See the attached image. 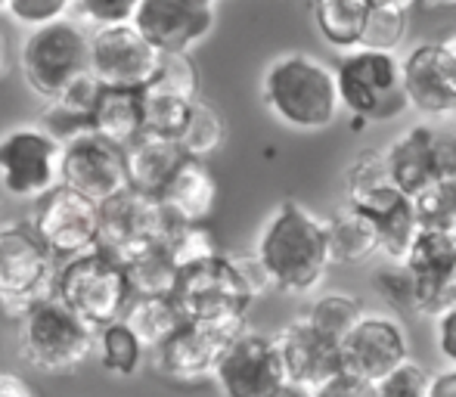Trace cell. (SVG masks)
Here are the masks:
<instances>
[{
	"label": "cell",
	"instance_id": "6da1fadb",
	"mask_svg": "<svg viewBox=\"0 0 456 397\" xmlns=\"http://www.w3.org/2000/svg\"><path fill=\"white\" fill-rule=\"evenodd\" d=\"M252 255L265 267L271 289L289 296L314 292L332 264L323 221L295 198L276 205V211L261 227Z\"/></svg>",
	"mask_w": 456,
	"mask_h": 397
},
{
	"label": "cell",
	"instance_id": "7a4b0ae2",
	"mask_svg": "<svg viewBox=\"0 0 456 397\" xmlns=\"http://www.w3.org/2000/svg\"><path fill=\"white\" fill-rule=\"evenodd\" d=\"M261 97L276 121L295 131H326L342 112L336 72L311 53H282L265 69Z\"/></svg>",
	"mask_w": 456,
	"mask_h": 397
},
{
	"label": "cell",
	"instance_id": "3957f363",
	"mask_svg": "<svg viewBox=\"0 0 456 397\" xmlns=\"http://www.w3.org/2000/svg\"><path fill=\"white\" fill-rule=\"evenodd\" d=\"M16 338L19 354L31 369L60 376L78 369L91 357L96 329L50 292L16 317Z\"/></svg>",
	"mask_w": 456,
	"mask_h": 397
},
{
	"label": "cell",
	"instance_id": "277c9868",
	"mask_svg": "<svg viewBox=\"0 0 456 397\" xmlns=\"http://www.w3.org/2000/svg\"><path fill=\"white\" fill-rule=\"evenodd\" d=\"M171 298L186 323L217 326V329L233 332L246 329L248 307L255 301L233 255L224 252L181 267Z\"/></svg>",
	"mask_w": 456,
	"mask_h": 397
},
{
	"label": "cell",
	"instance_id": "5b68a950",
	"mask_svg": "<svg viewBox=\"0 0 456 397\" xmlns=\"http://www.w3.org/2000/svg\"><path fill=\"white\" fill-rule=\"evenodd\" d=\"M336 87L338 102L363 125H382L395 121L410 109L403 93L401 60L388 50H345L336 62Z\"/></svg>",
	"mask_w": 456,
	"mask_h": 397
},
{
	"label": "cell",
	"instance_id": "8992f818",
	"mask_svg": "<svg viewBox=\"0 0 456 397\" xmlns=\"http://www.w3.org/2000/svg\"><path fill=\"white\" fill-rule=\"evenodd\" d=\"M53 296L62 298L85 323L94 329L115 323L131 301V283H127L125 264L102 248H94L78 258L60 261L53 280Z\"/></svg>",
	"mask_w": 456,
	"mask_h": 397
},
{
	"label": "cell",
	"instance_id": "52a82bcc",
	"mask_svg": "<svg viewBox=\"0 0 456 397\" xmlns=\"http://www.w3.org/2000/svg\"><path fill=\"white\" fill-rule=\"evenodd\" d=\"M62 183V140L47 127L16 125L0 134V193L31 202Z\"/></svg>",
	"mask_w": 456,
	"mask_h": 397
},
{
	"label": "cell",
	"instance_id": "ba28073f",
	"mask_svg": "<svg viewBox=\"0 0 456 397\" xmlns=\"http://www.w3.org/2000/svg\"><path fill=\"white\" fill-rule=\"evenodd\" d=\"M19 69L37 97L50 100L78 75L87 72V31L75 19H56L28 28L19 47Z\"/></svg>",
	"mask_w": 456,
	"mask_h": 397
},
{
	"label": "cell",
	"instance_id": "9c48e42d",
	"mask_svg": "<svg viewBox=\"0 0 456 397\" xmlns=\"http://www.w3.org/2000/svg\"><path fill=\"white\" fill-rule=\"evenodd\" d=\"M60 261L41 246L28 223H0V307L12 320L53 292Z\"/></svg>",
	"mask_w": 456,
	"mask_h": 397
},
{
	"label": "cell",
	"instance_id": "30bf717a",
	"mask_svg": "<svg viewBox=\"0 0 456 397\" xmlns=\"http://www.w3.org/2000/svg\"><path fill=\"white\" fill-rule=\"evenodd\" d=\"M28 227L56 261L100 248V205L69 187H53L35 202Z\"/></svg>",
	"mask_w": 456,
	"mask_h": 397
},
{
	"label": "cell",
	"instance_id": "8fae6325",
	"mask_svg": "<svg viewBox=\"0 0 456 397\" xmlns=\"http://www.w3.org/2000/svg\"><path fill=\"white\" fill-rule=\"evenodd\" d=\"M168 227L171 217L162 202L131 187L100 205V248L121 264L162 246Z\"/></svg>",
	"mask_w": 456,
	"mask_h": 397
},
{
	"label": "cell",
	"instance_id": "7c38bea8",
	"mask_svg": "<svg viewBox=\"0 0 456 397\" xmlns=\"http://www.w3.org/2000/svg\"><path fill=\"white\" fill-rule=\"evenodd\" d=\"M159 56L162 53L131 22L94 28L87 35V72L102 87L140 91V87L150 85L152 72L159 66Z\"/></svg>",
	"mask_w": 456,
	"mask_h": 397
},
{
	"label": "cell",
	"instance_id": "4fadbf2b",
	"mask_svg": "<svg viewBox=\"0 0 456 397\" xmlns=\"http://www.w3.org/2000/svg\"><path fill=\"white\" fill-rule=\"evenodd\" d=\"M62 187L102 205L127 190L125 150L106 137L85 131L62 143Z\"/></svg>",
	"mask_w": 456,
	"mask_h": 397
},
{
	"label": "cell",
	"instance_id": "5bb4252c",
	"mask_svg": "<svg viewBox=\"0 0 456 397\" xmlns=\"http://www.w3.org/2000/svg\"><path fill=\"white\" fill-rule=\"evenodd\" d=\"M211 379L224 397H271L286 382L273 336L242 329L224 348Z\"/></svg>",
	"mask_w": 456,
	"mask_h": 397
},
{
	"label": "cell",
	"instance_id": "9a60e30c",
	"mask_svg": "<svg viewBox=\"0 0 456 397\" xmlns=\"http://www.w3.org/2000/svg\"><path fill=\"white\" fill-rule=\"evenodd\" d=\"M217 0H140L131 25L159 53H190L215 28Z\"/></svg>",
	"mask_w": 456,
	"mask_h": 397
},
{
	"label": "cell",
	"instance_id": "2e32d148",
	"mask_svg": "<svg viewBox=\"0 0 456 397\" xmlns=\"http://www.w3.org/2000/svg\"><path fill=\"white\" fill-rule=\"evenodd\" d=\"M342 369L357 379L379 382L385 373L410 361V342L403 326L385 313H363L338 342Z\"/></svg>",
	"mask_w": 456,
	"mask_h": 397
},
{
	"label": "cell",
	"instance_id": "e0dca14e",
	"mask_svg": "<svg viewBox=\"0 0 456 397\" xmlns=\"http://www.w3.org/2000/svg\"><path fill=\"white\" fill-rule=\"evenodd\" d=\"M242 332V329H240ZM233 329H217V326L183 323L152 351V367L162 379L177 385H196L215 376V367L221 361L230 338L240 336Z\"/></svg>",
	"mask_w": 456,
	"mask_h": 397
},
{
	"label": "cell",
	"instance_id": "ac0fdd59",
	"mask_svg": "<svg viewBox=\"0 0 456 397\" xmlns=\"http://www.w3.org/2000/svg\"><path fill=\"white\" fill-rule=\"evenodd\" d=\"M403 93L422 115H453L456 112V62L438 41L419 44L401 60Z\"/></svg>",
	"mask_w": 456,
	"mask_h": 397
},
{
	"label": "cell",
	"instance_id": "d6986e66",
	"mask_svg": "<svg viewBox=\"0 0 456 397\" xmlns=\"http://www.w3.org/2000/svg\"><path fill=\"white\" fill-rule=\"evenodd\" d=\"M276 354L282 363V376L298 385L317 388L330 376L342 369V354H338V338L320 332L305 317L292 320L273 336Z\"/></svg>",
	"mask_w": 456,
	"mask_h": 397
},
{
	"label": "cell",
	"instance_id": "ffe728a7",
	"mask_svg": "<svg viewBox=\"0 0 456 397\" xmlns=\"http://www.w3.org/2000/svg\"><path fill=\"white\" fill-rule=\"evenodd\" d=\"M348 205H354L357 211L372 217L379 233V255H385L388 261L407 258L416 233H419V217H416L413 198L403 196L397 187H385Z\"/></svg>",
	"mask_w": 456,
	"mask_h": 397
},
{
	"label": "cell",
	"instance_id": "44dd1931",
	"mask_svg": "<svg viewBox=\"0 0 456 397\" xmlns=\"http://www.w3.org/2000/svg\"><path fill=\"white\" fill-rule=\"evenodd\" d=\"M156 198L168 211L171 221L205 223L217 205V177L205 158L186 156Z\"/></svg>",
	"mask_w": 456,
	"mask_h": 397
},
{
	"label": "cell",
	"instance_id": "7402d4cb",
	"mask_svg": "<svg viewBox=\"0 0 456 397\" xmlns=\"http://www.w3.org/2000/svg\"><path fill=\"white\" fill-rule=\"evenodd\" d=\"M382 152H385V168H388L391 183L403 196L413 198L432 181H438L435 177V158H432V125L407 127Z\"/></svg>",
	"mask_w": 456,
	"mask_h": 397
},
{
	"label": "cell",
	"instance_id": "603a6c76",
	"mask_svg": "<svg viewBox=\"0 0 456 397\" xmlns=\"http://www.w3.org/2000/svg\"><path fill=\"white\" fill-rule=\"evenodd\" d=\"M183 158L186 156L181 146H177V140H165L156 137V134H140L134 143L125 146L127 187L146 196H159Z\"/></svg>",
	"mask_w": 456,
	"mask_h": 397
},
{
	"label": "cell",
	"instance_id": "cb8c5ba5",
	"mask_svg": "<svg viewBox=\"0 0 456 397\" xmlns=\"http://www.w3.org/2000/svg\"><path fill=\"white\" fill-rule=\"evenodd\" d=\"M100 93H102V85L91 72L78 75V78L69 81L56 97L47 100V109H44V115H41V125L47 127L53 137H60L62 143H66L69 137H78V134L91 131Z\"/></svg>",
	"mask_w": 456,
	"mask_h": 397
},
{
	"label": "cell",
	"instance_id": "d4e9b609",
	"mask_svg": "<svg viewBox=\"0 0 456 397\" xmlns=\"http://www.w3.org/2000/svg\"><path fill=\"white\" fill-rule=\"evenodd\" d=\"M326 246H330L332 264H366L379 255V233L370 215L357 211L354 205H345L332 217L323 221Z\"/></svg>",
	"mask_w": 456,
	"mask_h": 397
},
{
	"label": "cell",
	"instance_id": "484cf974",
	"mask_svg": "<svg viewBox=\"0 0 456 397\" xmlns=\"http://www.w3.org/2000/svg\"><path fill=\"white\" fill-rule=\"evenodd\" d=\"M91 131L106 137L109 143L121 146V150L127 143H134L143 134V100H140V91L102 87Z\"/></svg>",
	"mask_w": 456,
	"mask_h": 397
},
{
	"label": "cell",
	"instance_id": "4316f807",
	"mask_svg": "<svg viewBox=\"0 0 456 397\" xmlns=\"http://www.w3.org/2000/svg\"><path fill=\"white\" fill-rule=\"evenodd\" d=\"M121 323L140 338L146 351H156L183 323V317L171 296H131Z\"/></svg>",
	"mask_w": 456,
	"mask_h": 397
},
{
	"label": "cell",
	"instance_id": "83f0119b",
	"mask_svg": "<svg viewBox=\"0 0 456 397\" xmlns=\"http://www.w3.org/2000/svg\"><path fill=\"white\" fill-rule=\"evenodd\" d=\"M311 4L317 31L330 47L342 50V53L361 47L370 0H311Z\"/></svg>",
	"mask_w": 456,
	"mask_h": 397
},
{
	"label": "cell",
	"instance_id": "f1b7e54d",
	"mask_svg": "<svg viewBox=\"0 0 456 397\" xmlns=\"http://www.w3.org/2000/svg\"><path fill=\"white\" fill-rule=\"evenodd\" d=\"M94 351L100 354L102 369L109 376H121V379L125 376H137V369L143 367V357H146V348L140 344V338L121 320L96 329Z\"/></svg>",
	"mask_w": 456,
	"mask_h": 397
},
{
	"label": "cell",
	"instance_id": "f546056e",
	"mask_svg": "<svg viewBox=\"0 0 456 397\" xmlns=\"http://www.w3.org/2000/svg\"><path fill=\"white\" fill-rule=\"evenodd\" d=\"M140 100H143V134H156V137L165 140L181 137L192 102H196L152 85L140 87Z\"/></svg>",
	"mask_w": 456,
	"mask_h": 397
},
{
	"label": "cell",
	"instance_id": "4dcf8cb0",
	"mask_svg": "<svg viewBox=\"0 0 456 397\" xmlns=\"http://www.w3.org/2000/svg\"><path fill=\"white\" fill-rule=\"evenodd\" d=\"M224 140H227V121H224V115L202 100L192 102L190 118H186L181 137H177V146L183 150V156L205 158L208 162V156H215L221 150Z\"/></svg>",
	"mask_w": 456,
	"mask_h": 397
},
{
	"label": "cell",
	"instance_id": "1f68e13d",
	"mask_svg": "<svg viewBox=\"0 0 456 397\" xmlns=\"http://www.w3.org/2000/svg\"><path fill=\"white\" fill-rule=\"evenodd\" d=\"M127 283H131L134 296H171L177 280V267L168 258L162 246L150 248V252L137 255L125 264Z\"/></svg>",
	"mask_w": 456,
	"mask_h": 397
},
{
	"label": "cell",
	"instance_id": "d6a6232c",
	"mask_svg": "<svg viewBox=\"0 0 456 397\" xmlns=\"http://www.w3.org/2000/svg\"><path fill=\"white\" fill-rule=\"evenodd\" d=\"M363 313H366L363 304L354 296H348V292H326V296L314 298L301 317L311 326H317L320 332H326V336L342 342V336L363 317Z\"/></svg>",
	"mask_w": 456,
	"mask_h": 397
},
{
	"label": "cell",
	"instance_id": "836d02e7",
	"mask_svg": "<svg viewBox=\"0 0 456 397\" xmlns=\"http://www.w3.org/2000/svg\"><path fill=\"white\" fill-rule=\"evenodd\" d=\"M162 248L175 261L177 271L186 264L211 258V255H221V242L211 233V227H205V223H181V221H171Z\"/></svg>",
	"mask_w": 456,
	"mask_h": 397
},
{
	"label": "cell",
	"instance_id": "e575fe53",
	"mask_svg": "<svg viewBox=\"0 0 456 397\" xmlns=\"http://www.w3.org/2000/svg\"><path fill=\"white\" fill-rule=\"evenodd\" d=\"M395 187L388 177V168H385V152L382 150H363L354 162L345 171V193H348V202H357V198L376 193V190Z\"/></svg>",
	"mask_w": 456,
	"mask_h": 397
},
{
	"label": "cell",
	"instance_id": "d590c367",
	"mask_svg": "<svg viewBox=\"0 0 456 397\" xmlns=\"http://www.w3.org/2000/svg\"><path fill=\"white\" fill-rule=\"evenodd\" d=\"M407 19H410V12L370 6V16H366L363 35H361V47L395 53L403 44V37H407Z\"/></svg>",
	"mask_w": 456,
	"mask_h": 397
},
{
	"label": "cell",
	"instance_id": "8d00e7d4",
	"mask_svg": "<svg viewBox=\"0 0 456 397\" xmlns=\"http://www.w3.org/2000/svg\"><path fill=\"white\" fill-rule=\"evenodd\" d=\"M150 85L177 93V97L199 100V69L190 53H162Z\"/></svg>",
	"mask_w": 456,
	"mask_h": 397
},
{
	"label": "cell",
	"instance_id": "74e56055",
	"mask_svg": "<svg viewBox=\"0 0 456 397\" xmlns=\"http://www.w3.org/2000/svg\"><path fill=\"white\" fill-rule=\"evenodd\" d=\"M372 286L376 292L388 301L395 311L416 313V289H413V273L403 261H388L372 273Z\"/></svg>",
	"mask_w": 456,
	"mask_h": 397
},
{
	"label": "cell",
	"instance_id": "f35d334b",
	"mask_svg": "<svg viewBox=\"0 0 456 397\" xmlns=\"http://www.w3.org/2000/svg\"><path fill=\"white\" fill-rule=\"evenodd\" d=\"M419 223H456V181H432L413 196Z\"/></svg>",
	"mask_w": 456,
	"mask_h": 397
},
{
	"label": "cell",
	"instance_id": "ab89813d",
	"mask_svg": "<svg viewBox=\"0 0 456 397\" xmlns=\"http://www.w3.org/2000/svg\"><path fill=\"white\" fill-rule=\"evenodd\" d=\"M140 0H75L72 10L78 12L81 25L109 28V25H127L137 12Z\"/></svg>",
	"mask_w": 456,
	"mask_h": 397
},
{
	"label": "cell",
	"instance_id": "60d3db41",
	"mask_svg": "<svg viewBox=\"0 0 456 397\" xmlns=\"http://www.w3.org/2000/svg\"><path fill=\"white\" fill-rule=\"evenodd\" d=\"M432 376L413 361H403L376 382V397H428Z\"/></svg>",
	"mask_w": 456,
	"mask_h": 397
},
{
	"label": "cell",
	"instance_id": "b9f144b4",
	"mask_svg": "<svg viewBox=\"0 0 456 397\" xmlns=\"http://www.w3.org/2000/svg\"><path fill=\"white\" fill-rule=\"evenodd\" d=\"M75 0H6V16L25 28H41L72 12Z\"/></svg>",
	"mask_w": 456,
	"mask_h": 397
},
{
	"label": "cell",
	"instance_id": "7bdbcfd3",
	"mask_svg": "<svg viewBox=\"0 0 456 397\" xmlns=\"http://www.w3.org/2000/svg\"><path fill=\"white\" fill-rule=\"evenodd\" d=\"M432 158L438 181H456V121L432 125Z\"/></svg>",
	"mask_w": 456,
	"mask_h": 397
},
{
	"label": "cell",
	"instance_id": "ee69618b",
	"mask_svg": "<svg viewBox=\"0 0 456 397\" xmlns=\"http://www.w3.org/2000/svg\"><path fill=\"white\" fill-rule=\"evenodd\" d=\"M314 397H376V382L357 379V376L338 369L336 376L314 388Z\"/></svg>",
	"mask_w": 456,
	"mask_h": 397
},
{
	"label": "cell",
	"instance_id": "f6af8a7d",
	"mask_svg": "<svg viewBox=\"0 0 456 397\" xmlns=\"http://www.w3.org/2000/svg\"><path fill=\"white\" fill-rule=\"evenodd\" d=\"M435 344L441 357L456 367V304H447L435 313Z\"/></svg>",
	"mask_w": 456,
	"mask_h": 397
},
{
	"label": "cell",
	"instance_id": "bcb514c9",
	"mask_svg": "<svg viewBox=\"0 0 456 397\" xmlns=\"http://www.w3.org/2000/svg\"><path fill=\"white\" fill-rule=\"evenodd\" d=\"M0 397H37L35 388L28 385V379L10 369H0Z\"/></svg>",
	"mask_w": 456,
	"mask_h": 397
},
{
	"label": "cell",
	"instance_id": "7dc6e473",
	"mask_svg": "<svg viewBox=\"0 0 456 397\" xmlns=\"http://www.w3.org/2000/svg\"><path fill=\"white\" fill-rule=\"evenodd\" d=\"M428 397H456V367L428 382Z\"/></svg>",
	"mask_w": 456,
	"mask_h": 397
},
{
	"label": "cell",
	"instance_id": "c3c4849f",
	"mask_svg": "<svg viewBox=\"0 0 456 397\" xmlns=\"http://www.w3.org/2000/svg\"><path fill=\"white\" fill-rule=\"evenodd\" d=\"M12 69V44H10V35L0 28V78H6Z\"/></svg>",
	"mask_w": 456,
	"mask_h": 397
},
{
	"label": "cell",
	"instance_id": "681fc988",
	"mask_svg": "<svg viewBox=\"0 0 456 397\" xmlns=\"http://www.w3.org/2000/svg\"><path fill=\"white\" fill-rule=\"evenodd\" d=\"M271 397H314V388L298 385V382H289V379H286Z\"/></svg>",
	"mask_w": 456,
	"mask_h": 397
},
{
	"label": "cell",
	"instance_id": "f907efd6",
	"mask_svg": "<svg viewBox=\"0 0 456 397\" xmlns=\"http://www.w3.org/2000/svg\"><path fill=\"white\" fill-rule=\"evenodd\" d=\"M419 0H370V6H382V10H401L410 12Z\"/></svg>",
	"mask_w": 456,
	"mask_h": 397
},
{
	"label": "cell",
	"instance_id": "816d5d0a",
	"mask_svg": "<svg viewBox=\"0 0 456 397\" xmlns=\"http://www.w3.org/2000/svg\"><path fill=\"white\" fill-rule=\"evenodd\" d=\"M444 298L447 304H456V264L447 271V280H444Z\"/></svg>",
	"mask_w": 456,
	"mask_h": 397
},
{
	"label": "cell",
	"instance_id": "f5cc1de1",
	"mask_svg": "<svg viewBox=\"0 0 456 397\" xmlns=\"http://www.w3.org/2000/svg\"><path fill=\"white\" fill-rule=\"evenodd\" d=\"M428 4H435V6H456V0H428Z\"/></svg>",
	"mask_w": 456,
	"mask_h": 397
},
{
	"label": "cell",
	"instance_id": "db71d44e",
	"mask_svg": "<svg viewBox=\"0 0 456 397\" xmlns=\"http://www.w3.org/2000/svg\"><path fill=\"white\" fill-rule=\"evenodd\" d=\"M6 10V0H0V12H4Z\"/></svg>",
	"mask_w": 456,
	"mask_h": 397
},
{
	"label": "cell",
	"instance_id": "11a10c76",
	"mask_svg": "<svg viewBox=\"0 0 456 397\" xmlns=\"http://www.w3.org/2000/svg\"><path fill=\"white\" fill-rule=\"evenodd\" d=\"M0 202H4V193H0Z\"/></svg>",
	"mask_w": 456,
	"mask_h": 397
},
{
	"label": "cell",
	"instance_id": "9f6ffc18",
	"mask_svg": "<svg viewBox=\"0 0 456 397\" xmlns=\"http://www.w3.org/2000/svg\"><path fill=\"white\" fill-rule=\"evenodd\" d=\"M453 118H456V112H453Z\"/></svg>",
	"mask_w": 456,
	"mask_h": 397
}]
</instances>
